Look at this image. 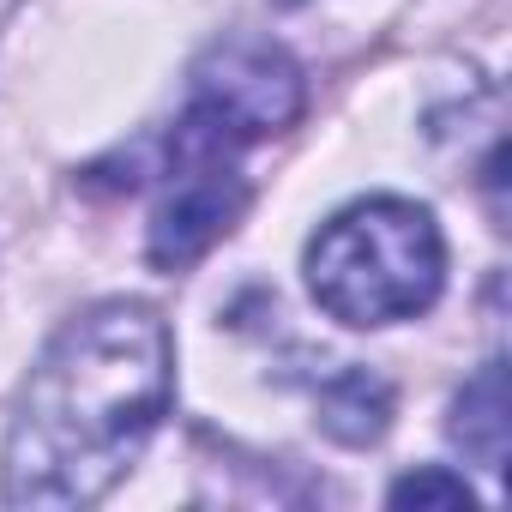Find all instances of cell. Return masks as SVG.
Returning a JSON list of instances; mask_svg holds the SVG:
<instances>
[{"mask_svg": "<svg viewBox=\"0 0 512 512\" xmlns=\"http://www.w3.org/2000/svg\"><path fill=\"white\" fill-rule=\"evenodd\" d=\"M278 7H302V0H278Z\"/></svg>", "mask_w": 512, "mask_h": 512, "instance_id": "8", "label": "cell"}, {"mask_svg": "<svg viewBox=\"0 0 512 512\" xmlns=\"http://www.w3.org/2000/svg\"><path fill=\"white\" fill-rule=\"evenodd\" d=\"M386 416H392V392L386 380H374L368 368H344L326 380L320 392V422L326 434H338L344 446H368L386 434Z\"/></svg>", "mask_w": 512, "mask_h": 512, "instance_id": "6", "label": "cell"}, {"mask_svg": "<svg viewBox=\"0 0 512 512\" xmlns=\"http://www.w3.org/2000/svg\"><path fill=\"white\" fill-rule=\"evenodd\" d=\"M452 440L482 464V470H506V434H512V416H506V362H482L476 380H464V392L452 398Z\"/></svg>", "mask_w": 512, "mask_h": 512, "instance_id": "5", "label": "cell"}, {"mask_svg": "<svg viewBox=\"0 0 512 512\" xmlns=\"http://www.w3.org/2000/svg\"><path fill=\"white\" fill-rule=\"evenodd\" d=\"M446 278L440 223L410 199H362L308 247V290L344 326H392L434 308Z\"/></svg>", "mask_w": 512, "mask_h": 512, "instance_id": "2", "label": "cell"}, {"mask_svg": "<svg viewBox=\"0 0 512 512\" xmlns=\"http://www.w3.org/2000/svg\"><path fill=\"white\" fill-rule=\"evenodd\" d=\"M386 500H392V506H416V512H422V506H446V512H458V506L470 512V506H476V494L464 488V476H452V470H440V464H428V470H416V476H398Z\"/></svg>", "mask_w": 512, "mask_h": 512, "instance_id": "7", "label": "cell"}, {"mask_svg": "<svg viewBox=\"0 0 512 512\" xmlns=\"http://www.w3.org/2000/svg\"><path fill=\"white\" fill-rule=\"evenodd\" d=\"M193 109H205L241 145L272 139L302 115V67L278 43L229 37L193 67Z\"/></svg>", "mask_w": 512, "mask_h": 512, "instance_id": "4", "label": "cell"}, {"mask_svg": "<svg viewBox=\"0 0 512 512\" xmlns=\"http://www.w3.org/2000/svg\"><path fill=\"white\" fill-rule=\"evenodd\" d=\"M235 151H241V139L193 103L169 127V139H163V199L151 211V266L157 272H187L247 211V181L235 169Z\"/></svg>", "mask_w": 512, "mask_h": 512, "instance_id": "3", "label": "cell"}, {"mask_svg": "<svg viewBox=\"0 0 512 512\" xmlns=\"http://www.w3.org/2000/svg\"><path fill=\"white\" fill-rule=\"evenodd\" d=\"M7 7H13V0H0V13H7Z\"/></svg>", "mask_w": 512, "mask_h": 512, "instance_id": "9", "label": "cell"}, {"mask_svg": "<svg viewBox=\"0 0 512 512\" xmlns=\"http://www.w3.org/2000/svg\"><path fill=\"white\" fill-rule=\"evenodd\" d=\"M175 350L145 302H103L61 326L19 398L0 488L13 506H91L169 416Z\"/></svg>", "mask_w": 512, "mask_h": 512, "instance_id": "1", "label": "cell"}]
</instances>
